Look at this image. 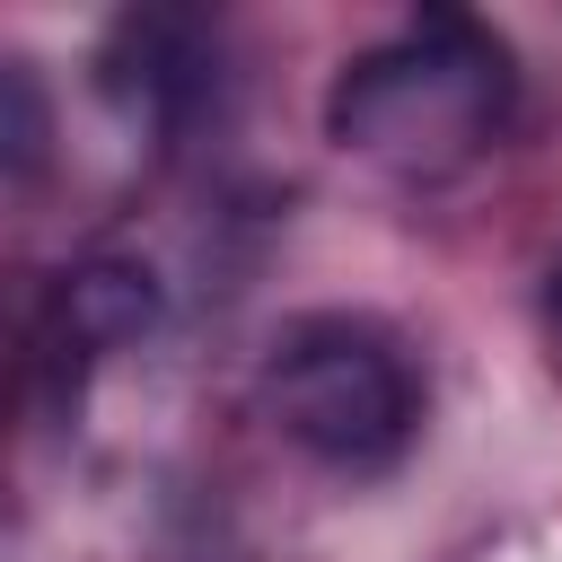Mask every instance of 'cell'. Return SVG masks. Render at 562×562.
Here are the masks:
<instances>
[{
    "label": "cell",
    "instance_id": "obj_1",
    "mask_svg": "<svg viewBox=\"0 0 562 562\" xmlns=\"http://www.w3.org/2000/svg\"><path fill=\"white\" fill-rule=\"evenodd\" d=\"M509 97V44L474 9H422L404 35L342 61V79L325 88V132L386 176L439 184L501 140Z\"/></svg>",
    "mask_w": 562,
    "mask_h": 562
},
{
    "label": "cell",
    "instance_id": "obj_2",
    "mask_svg": "<svg viewBox=\"0 0 562 562\" xmlns=\"http://www.w3.org/2000/svg\"><path fill=\"white\" fill-rule=\"evenodd\" d=\"M263 404H272L281 439H299L334 474H378L422 430L413 360L378 325H360V316H299V325H281V342L263 360Z\"/></svg>",
    "mask_w": 562,
    "mask_h": 562
},
{
    "label": "cell",
    "instance_id": "obj_3",
    "mask_svg": "<svg viewBox=\"0 0 562 562\" xmlns=\"http://www.w3.org/2000/svg\"><path fill=\"white\" fill-rule=\"evenodd\" d=\"M202 70H211V35L193 18H167V9L123 18L105 44V97L132 123H176L202 97Z\"/></svg>",
    "mask_w": 562,
    "mask_h": 562
},
{
    "label": "cell",
    "instance_id": "obj_4",
    "mask_svg": "<svg viewBox=\"0 0 562 562\" xmlns=\"http://www.w3.org/2000/svg\"><path fill=\"white\" fill-rule=\"evenodd\" d=\"M53 140V105H44V79L26 61H0V167H35Z\"/></svg>",
    "mask_w": 562,
    "mask_h": 562
},
{
    "label": "cell",
    "instance_id": "obj_5",
    "mask_svg": "<svg viewBox=\"0 0 562 562\" xmlns=\"http://www.w3.org/2000/svg\"><path fill=\"white\" fill-rule=\"evenodd\" d=\"M553 325H562V272H553Z\"/></svg>",
    "mask_w": 562,
    "mask_h": 562
}]
</instances>
